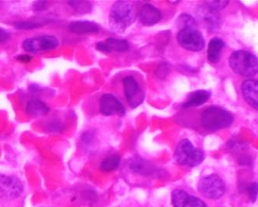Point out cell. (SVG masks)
I'll return each instance as SVG.
<instances>
[{
    "label": "cell",
    "mask_w": 258,
    "mask_h": 207,
    "mask_svg": "<svg viewBox=\"0 0 258 207\" xmlns=\"http://www.w3.org/2000/svg\"><path fill=\"white\" fill-rule=\"evenodd\" d=\"M128 169L133 173L142 176H153L158 173L156 167L140 156H134L130 159Z\"/></svg>",
    "instance_id": "obj_12"
},
{
    "label": "cell",
    "mask_w": 258,
    "mask_h": 207,
    "mask_svg": "<svg viewBox=\"0 0 258 207\" xmlns=\"http://www.w3.org/2000/svg\"><path fill=\"white\" fill-rule=\"evenodd\" d=\"M228 62L232 71L243 77H253L257 73V57L245 50L233 51L229 57Z\"/></svg>",
    "instance_id": "obj_2"
},
{
    "label": "cell",
    "mask_w": 258,
    "mask_h": 207,
    "mask_svg": "<svg viewBox=\"0 0 258 207\" xmlns=\"http://www.w3.org/2000/svg\"><path fill=\"white\" fill-rule=\"evenodd\" d=\"M71 32L77 34H95L99 31V24L91 21H74L69 25Z\"/></svg>",
    "instance_id": "obj_18"
},
{
    "label": "cell",
    "mask_w": 258,
    "mask_h": 207,
    "mask_svg": "<svg viewBox=\"0 0 258 207\" xmlns=\"http://www.w3.org/2000/svg\"><path fill=\"white\" fill-rule=\"evenodd\" d=\"M23 189L22 183L17 177L0 174V198L16 199L22 193Z\"/></svg>",
    "instance_id": "obj_9"
},
{
    "label": "cell",
    "mask_w": 258,
    "mask_h": 207,
    "mask_svg": "<svg viewBox=\"0 0 258 207\" xmlns=\"http://www.w3.org/2000/svg\"><path fill=\"white\" fill-rule=\"evenodd\" d=\"M176 25L178 29H181L188 26L198 25V24L196 22V19L190 14H182L177 19Z\"/></svg>",
    "instance_id": "obj_24"
},
{
    "label": "cell",
    "mask_w": 258,
    "mask_h": 207,
    "mask_svg": "<svg viewBox=\"0 0 258 207\" xmlns=\"http://www.w3.org/2000/svg\"><path fill=\"white\" fill-rule=\"evenodd\" d=\"M47 3L44 2H35L34 4V8L35 11H44V9L47 7Z\"/></svg>",
    "instance_id": "obj_29"
},
{
    "label": "cell",
    "mask_w": 258,
    "mask_h": 207,
    "mask_svg": "<svg viewBox=\"0 0 258 207\" xmlns=\"http://www.w3.org/2000/svg\"><path fill=\"white\" fill-rule=\"evenodd\" d=\"M69 4L76 12L80 14H89L92 11V4L87 1H71Z\"/></svg>",
    "instance_id": "obj_22"
},
{
    "label": "cell",
    "mask_w": 258,
    "mask_h": 207,
    "mask_svg": "<svg viewBox=\"0 0 258 207\" xmlns=\"http://www.w3.org/2000/svg\"><path fill=\"white\" fill-rule=\"evenodd\" d=\"M205 11H206L207 14H204L203 17V21H204L206 27L208 29L209 31H214L215 30H217L220 26V18L216 14L210 12L204 8Z\"/></svg>",
    "instance_id": "obj_21"
},
{
    "label": "cell",
    "mask_w": 258,
    "mask_h": 207,
    "mask_svg": "<svg viewBox=\"0 0 258 207\" xmlns=\"http://www.w3.org/2000/svg\"><path fill=\"white\" fill-rule=\"evenodd\" d=\"M123 93L128 106L134 110L144 103L145 93L138 80L133 76H127L122 79Z\"/></svg>",
    "instance_id": "obj_7"
},
{
    "label": "cell",
    "mask_w": 258,
    "mask_h": 207,
    "mask_svg": "<svg viewBox=\"0 0 258 207\" xmlns=\"http://www.w3.org/2000/svg\"><path fill=\"white\" fill-rule=\"evenodd\" d=\"M171 201L174 207H209L199 197L182 189H176L173 191Z\"/></svg>",
    "instance_id": "obj_11"
},
{
    "label": "cell",
    "mask_w": 258,
    "mask_h": 207,
    "mask_svg": "<svg viewBox=\"0 0 258 207\" xmlns=\"http://www.w3.org/2000/svg\"><path fill=\"white\" fill-rule=\"evenodd\" d=\"M96 47L98 51L103 53L126 52L129 51L130 44L124 39L109 37L105 41L98 42Z\"/></svg>",
    "instance_id": "obj_14"
},
{
    "label": "cell",
    "mask_w": 258,
    "mask_h": 207,
    "mask_svg": "<svg viewBox=\"0 0 258 207\" xmlns=\"http://www.w3.org/2000/svg\"><path fill=\"white\" fill-rule=\"evenodd\" d=\"M226 47V44L223 39L220 37H213L210 40L207 48V59L209 62L216 64L220 61L223 49Z\"/></svg>",
    "instance_id": "obj_17"
},
{
    "label": "cell",
    "mask_w": 258,
    "mask_h": 207,
    "mask_svg": "<svg viewBox=\"0 0 258 207\" xmlns=\"http://www.w3.org/2000/svg\"><path fill=\"white\" fill-rule=\"evenodd\" d=\"M58 44V40L54 36L42 35L26 39L22 47L27 52L38 53L54 50Z\"/></svg>",
    "instance_id": "obj_8"
},
{
    "label": "cell",
    "mask_w": 258,
    "mask_h": 207,
    "mask_svg": "<svg viewBox=\"0 0 258 207\" xmlns=\"http://www.w3.org/2000/svg\"><path fill=\"white\" fill-rule=\"evenodd\" d=\"M210 96H211V93L208 90H196L188 95L186 101L181 105V107L183 109L200 107L210 100Z\"/></svg>",
    "instance_id": "obj_16"
},
{
    "label": "cell",
    "mask_w": 258,
    "mask_h": 207,
    "mask_svg": "<svg viewBox=\"0 0 258 207\" xmlns=\"http://www.w3.org/2000/svg\"><path fill=\"white\" fill-rule=\"evenodd\" d=\"M50 111L48 106L44 102L38 99H33L27 103L26 112L30 116H45Z\"/></svg>",
    "instance_id": "obj_19"
},
{
    "label": "cell",
    "mask_w": 258,
    "mask_h": 207,
    "mask_svg": "<svg viewBox=\"0 0 258 207\" xmlns=\"http://www.w3.org/2000/svg\"><path fill=\"white\" fill-rule=\"evenodd\" d=\"M99 110L103 116H110L117 115L124 116L126 108L114 95L106 93L101 96L99 100Z\"/></svg>",
    "instance_id": "obj_10"
},
{
    "label": "cell",
    "mask_w": 258,
    "mask_h": 207,
    "mask_svg": "<svg viewBox=\"0 0 258 207\" xmlns=\"http://www.w3.org/2000/svg\"><path fill=\"white\" fill-rule=\"evenodd\" d=\"M257 182H253V183L248 187V193L252 202H255V201L256 200V198H257Z\"/></svg>",
    "instance_id": "obj_26"
},
{
    "label": "cell",
    "mask_w": 258,
    "mask_h": 207,
    "mask_svg": "<svg viewBox=\"0 0 258 207\" xmlns=\"http://www.w3.org/2000/svg\"><path fill=\"white\" fill-rule=\"evenodd\" d=\"M16 58H17V61L24 63V64H27L32 60V57L29 55V54H20V55H17Z\"/></svg>",
    "instance_id": "obj_28"
},
{
    "label": "cell",
    "mask_w": 258,
    "mask_h": 207,
    "mask_svg": "<svg viewBox=\"0 0 258 207\" xmlns=\"http://www.w3.org/2000/svg\"><path fill=\"white\" fill-rule=\"evenodd\" d=\"M230 4V1H209L204 4V8L213 14L221 11Z\"/></svg>",
    "instance_id": "obj_23"
},
{
    "label": "cell",
    "mask_w": 258,
    "mask_h": 207,
    "mask_svg": "<svg viewBox=\"0 0 258 207\" xmlns=\"http://www.w3.org/2000/svg\"><path fill=\"white\" fill-rule=\"evenodd\" d=\"M179 1H176V2H170V4H174V5H175V4H179Z\"/></svg>",
    "instance_id": "obj_30"
},
{
    "label": "cell",
    "mask_w": 258,
    "mask_h": 207,
    "mask_svg": "<svg viewBox=\"0 0 258 207\" xmlns=\"http://www.w3.org/2000/svg\"><path fill=\"white\" fill-rule=\"evenodd\" d=\"M205 158L204 152L196 148L188 139L181 141L174 154V159L177 163L190 168L201 165Z\"/></svg>",
    "instance_id": "obj_4"
},
{
    "label": "cell",
    "mask_w": 258,
    "mask_h": 207,
    "mask_svg": "<svg viewBox=\"0 0 258 207\" xmlns=\"http://www.w3.org/2000/svg\"><path fill=\"white\" fill-rule=\"evenodd\" d=\"M198 189L200 194L206 199L216 200L224 195L226 186L221 177L216 174H211L200 178Z\"/></svg>",
    "instance_id": "obj_6"
},
{
    "label": "cell",
    "mask_w": 258,
    "mask_h": 207,
    "mask_svg": "<svg viewBox=\"0 0 258 207\" xmlns=\"http://www.w3.org/2000/svg\"><path fill=\"white\" fill-rule=\"evenodd\" d=\"M10 38V34L7 30L0 27V44L7 42Z\"/></svg>",
    "instance_id": "obj_27"
},
{
    "label": "cell",
    "mask_w": 258,
    "mask_h": 207,
    "mask_svg": "<svg viewBox=\"0 0 258 207\" xmlns=\"http://www.w3.org/2000/svg\"><path fill=\"white\" fill-rule=\"evenodd\" d=\"M40 24L37 23L29 22V21H23V22H17L15 24V27L20 30H29V29H34L38 27Z\"/></svg>",
    "instance_id": "obj_25"
},
{
    "label": "cell",
    "mask_w": 258,
    "mask_h": 207,
    "mask_svg": "<svg viewBox=\"0 0 258 207\" xmlns=\"http://www.w3.org/2000/svg\"><path fill=\"white\" fill-rule=\"evenodd\" d=\"M138 17L143 26L152 27L161 21L162 15L161 11L156 7L151 4H144L140 8Z\"/></svg>",
    "instance_id": "obj_13"
},
{
    "label": "cell",
    "mask_w": 258,
    "mask_h": 207,
    "mask_svg": "<svg viewBox=\"0 0 258 207\" xmlns=\"http://www.w3.org/2000/svg\"><path fill=\"white\" fill-rule=\"evenodd\" d=\"M120 156L117 155L107 157L100 164V169L104 172H112L118 169L120 164Z\"/></svg>",
    "instance_id": "obj_20"
},
{
    "label": "cell",
    "mask_w": 258,
    "mask_h": 207,
    "mask_svg": "<svg viewBox=\"0 0 258 207\" xmlns=\"http://www.w3.org/2000/svg\"><path fill=\"white\" fill-rule=\"evenodd\" d=\"M243 99L254 110L258 108V83L256 80H247L241 85Z\"/></svg>",
    "instance_id": "obj_15"
},
{
    "label": "cell",
    "mask_w": 258,
    "mask_h": 207,
    "mask_svg": "<svg viewBox=\"0 0 258 207\" xmlns=\"http://www.w3.org/2000/svg\"><path fill=\"white\" fill-rule=\"evenodd\" d=\"M234 117L229 110L218 106H209L202 113V125L210 131L229 127Z\"/></svg>",
    "instance_id": "obj_3"
},
{
    "label": "cell",
    "mask_w": 258,
    "mask_h": 207,
    "mask_svg": "<svg viewBox=\"0 0 258 207\" xmlns=\"http://www.w3.org/2000/svg\"><path fill=\"white\" fill-rule=\"evenodd\" d=\"M177 41L183 48L193 52H200L205 47V39L198 25L188 26L179 29Z\"/></svg>",
    "instance_id": "obj_5"
},
{
    "label": "cell",
    "mask_w": 258,
    "mask_h": 207,
    "mask_svg": "<svg viewBox=\"0 0 258 207\" xmlns=\"http://www.w3.org/2000/svg\"><path fill=\"white\" fill-rule=\"evenodd\" d=\"M140 2L116 1L109 11V23L111 31L123 33L136 21L139 14Z\"/></svg>",
    "instance_id": "obj_1"
}]
</instances>
